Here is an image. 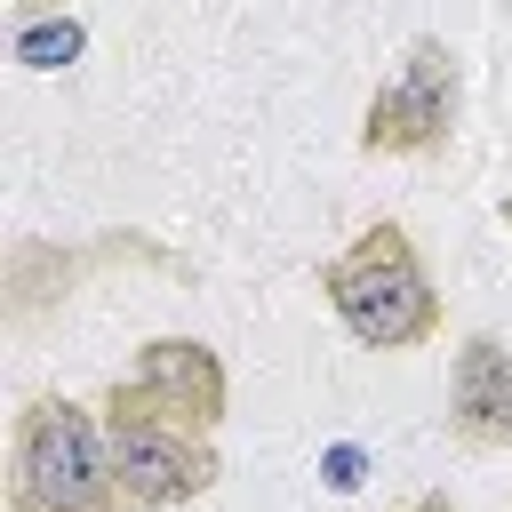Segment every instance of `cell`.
<instances>
[{
    "instance_id": "obj_4",
    "label": "cell",
    "mask_w": 512,
    "mask_h": 512,
    "mask_svg": "<svg viewBox=\"0 0 512 512\" xmlns=\"http://www.w3.org/2000/svg\"><path fill=\"white\" fill-rule=\"evenodd\" d=\"M456 120V56L440 40H416L400 56V72L376 88L368 120H360V144L368 152H432Z\"/></svg>"
},
{
    "instance_id": "obj_1",
    "label": "cell",
    "mask_w": 512,
    "mask_h": 512,
    "mask_svg": "<svg viewBox=\"0 0 512 512\" xmlns=\"http://www.w3.org/2000/svg\"><path fill=\"white\" fill-rule=\"evenodd\" d=\"M328 304H336V320H344L360 344H376V352L424 344V336L440 328V288H432V272L416 264V248H408L400 224H368V232L328 264Z\"/></svg>"
},
{
    "instance_id": "obj_6",
    "label": "cell",
    "mask_w": 512,
    "mask_h": 512,
    "mask_svg": "<svg viewBox=\"0 0 512 512\" xmlns=\"http://www.w3.org/2000/svg\"><path fill=\"white\" fill-rule=\"evenodd\" d=\"M448 424L472 448H504L512 440V352L496 336H472L456 352V384H448Z\"/></svg>"
},
{
    "instance_id": "obj_8",
    "label": "cell",
    "mask_w": 512,
    "mask_h": 512,
    "mask_svg": "<svg viewBox=\"0 0 512 512\" xmlns=\"http://www.w3.org/2000/svg\"><path fill=\"white\" fill-rule=\"evenodd\" d=\"M408 512H448V504H408Z\"/></svg>"
},
{
    "instance_id": "obj_3",
    "label": "cell",
    "mask_w": 512,
    "mask_h": 512,
    "mask_svg": "<svg viewBox=\"0 0 512 512\" xmlns=\"http://www.w3.org/2000/svg\"><path fill=\"white\" fill-rule=\"evenodd\" d=\"M104 440H112V480L128 504L160 512V504H192L216 488V448L200 424H176L168 408H152L136 384H112L104 408Z\"/></svg>"
},
{
    "instance_id": "obj_2",
    "label": "cell",
    "mask_w": 512,
    "mask_h": 512,
    "mask_svg": "<svg viewBox=\"0 0 512 512\" xmlns=\"http://www.w3.org/2000/svg\"><path fill=\"white\" fill-rule=\"evenodd\" d=\"M112 440L72 400H32L16 416V512H112Z\"/></svg>"
},
{
    "instance_id": "obj_7",
    "label": "cell",
    "mask_w": 512,
    "mask_h": 512,
    "mask_svg": "<svg viewBox=\"0 0 512 512\" xmlns=\"http://www.w3.org/2000/svg\"><path fill=\"white\" fill-rule=\"evenodd\" d=\"M64 280H72V264H56V248H32V240H24V248L8 256V312H40Z\"/></svg>"
},
{
    "instance_id": "obj_5",
    "label": "cell",
    "mask_w": 512,
    "mask_h": 512,
    "mask_svg": "<svg viewBox=\"0 0 512 512\" xmlns=\"http://www.w3.org/2000/svg\"><path fill=\"white\" fill-rule=\"evenodd\" d=\"M152 408H168L176 424H216L224 416V360L208 352V344H184V336H160V344H144L136 352V376H128Z\"/></svg>"
}]
</instances>
